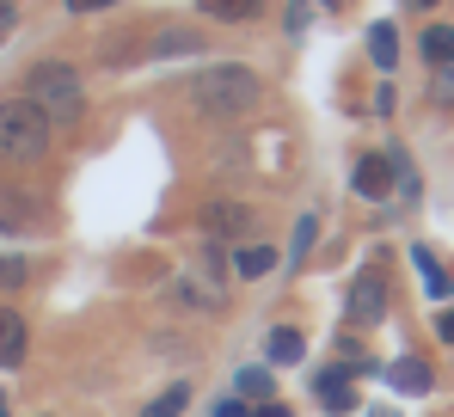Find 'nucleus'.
Listing matches in <instances>:
<instances>
[{
  "label": "nucleus",
  "mask_w": 454,
  "mask_h": 417,
  "mask_svg": "<svg viewBox=\"0 0 454 417\" xmlns=\"http://www.w3.org/2000/svg\"><path fill=\"white\" fill-rule=\"evenodd\" d=\"M197 271H203V282H209V295H222V282H227V252H222V240H203Z\"/></svg>",
  "instance_id": "12"
},
{
  "label": "nucleus",
  "mask_w": 454,
  "mask_h": 417,
  "mask_svg": "<svg viewBox=\"0 0 454 417\" xmlns=\"http://www.w3.org/2000/svg\"><path fill=\"white\" fill-rule=\"evenodd\" d=\"M25 98L50 117V130H68V123H80V111H86V86H80V74L68 62H37L31 80H25Z\"/></svg>",
  "instance_id": "2"
},
{
  "label": "nucleus",
  "mask_w": 454,
  "mask_h": 417,
  "mask_svg": "<svg viewBox=\"0 0 454 417\" xmlns=\"http://www.w3.org/2000/svg\"><path fill=\"white\" fill-rule=\"evenodd\" d=\"M313 393H319V405H325L332 417L356 412V387H350V374H344V368H332V374H319V381H313Z\"/></svg>",
  "instance_id": "7"
},
{
  "label": "nucleus",
  "mask_w": 454,
  "mask_h": 417,
  "mask_svg": "<svg viewBox=\"0 0 454 417\" xmlns=\"http://www.w3.org/2000/svg\"><path fill=\"white\" fill-rule=\"evenodd\" d=\"M399 393H430V368L424 362H393V374H387Z\"/></svg>",
  "instance_id": "15"
},
{
  "label": "nucleus",
  "mask_w": 454,
  "mask_h": 417,
  "mask_svg": "<svg viewBox=\"0 0 454 417\" xmlns=\"http://www.w3.org/2000/svg\"><path fill=\"white\" fill-rule=\"evenodd\" d=\"M411 6H436V0H411Z\"/></svg>",
  "instance_id": "29"
},
{
  "label": "nucleus",
  "mask_w": 454,
  "mask_h": 417,
  "mask_svg": "<svg viewBox=\"0 0 454 417\" xmlns=\"http://www.w3.org/2000/svg\"><path fill=\"white\" fill-rule=\"evenodd\" d=\"M50 117L31 105V98H6L0 105V160H19V166H31V160H43L50 153Z\"/></svg>",
  "instance_id": "3"
},
{
  "label": "nucleus",
  "mask_w": 454,
  "mask_h": 417,
  "mask_svg": "<svg viewBox=\"0 0 454 417\" xmlns=\"http://www.w3.org/2000/svg\"><path fill=\"white\" fill-rule=\"evenodd\" d=\"M0 417H12V399H6V393H0Z\"/></svg>",
  "instance_id": "28"
},
{
  "label": "nucleus",
  "mask_w": 454,
  "mask_h": 417,
  "mask_svg": "<svg viewBox=\"0 0 454 417\" xmlns=\"http://www.w3.org/2000/svg\"><path fill=\"white\" fill-rule=\"evenodd\" d=\"M239 233H252V208H246V203L203 208V240H239Z\"/></svg>",
  "instance_id": "5"
},
{
  "label": "nucleus",
  "mask_w": 454,
  "mask_h": 417,
  "mask_svg": "<svg viewBox=\"0 0 454 417\" xmlns=\"http://www.w3.org/2000/svg\"><path fill=\"white\" fill-rule=\"evenodd\" d=\"M239 399H270V368H239Z\"/></svg>",
  "instance_id": "18"
},
{
  "label": "nucleus",
  "mask_w": 454,
  "mask_h": 417,
  "mask_svg": "<svg viewBox=\"0 0 454 417\" xmlns=\"http://www.w3.org/2000/svg\"><path fill=\"white\" fill-rule=\"evenodd\" d=\"M25 344H31V338H25V319H19L12 307H0V362L19 368V362H25Z\"/></svg>",
  "instance_id": "10"
},
{
  "label": "nucleus",
  "mask_w": 454,
  "mask_h": 417,
  "mask_svg": "<svg viewBox=\"0 0 454 417\" xmlns=\"http://www.w3.org/2000/svg\"><path fill=\"white\" fill-rule=\"evenodd\" d=\"M264 98V86H258V74L239 68V62H215V68H203L191 80V105L203 111V117H215V123H233V117H252V105Z\"/></svg>",
  "instance_id": "1"
},
{
  "label": "nucleus",
  "mask_w": 454,
  "mask_h": 417,
  "mask_svg": "<svg viewBox=\"0 0 454 417\" xmlns=\"http://www.w3.org/2000/svg\"><path fill=\"white\" fill-rule=\"evenodd\" d=\"M313 240H319V221H313V215H301V221H295V240H289V258H295V264L313 252Z\"/></svg>",
  "instance_id": "19"
},
{
  "label": "nucleus",
  "mask_w": 454,
  "mask_h": 417,
  "mask_svg": "<svg viewBox=\"0 0 454 417\" xmlns=\"http://www.w3.org/2000/svg\"><path fill=\"white\" fill-rule=\"evenodd\" d=\"M369 56H375V68H399V31L393 25H375L369 31Z\"/></svg>",
  "instance_id": "14"
},
{
  "label": "nucleus",
  "mask_w": 454,
  "mask_h": 417,
  "mask_svg": "<svg viewBox=\"0 0 454 417\" xmlns=\"http://www.w3.org/2000/svg\"><path fill=\"white\" fill-rule=\"evenodd\" d=\"M0 25H12V6H6V0H0Z\"/></svg>",
  "instance_id": "27"
},
{
  "label": "nucleus",
  "mask_w": 454,
  "mask_h": 417,
  "mask_svg": "<svg viewBox=\"0 0 454 417\" xmlns=\"http://www.w3.org/2000/svg\"><path fill=\"white\" fill-rule=\"evenodd\" d=\"M356 197H369V203H380L387 191H393V153H369V160H356Z\"/></svg>",
  "instance_id": "6"
},
{
  "label": "nucleus",
  "mask_w": 454,
  "mask_h": 417,
  "mask_svg": "<svg viewBox=\"0 0 454 417\" xmlns=\"http://www.w3.org/2000/svg\"><path fill=\"white\" fill-rule=\"evenodd\" d=\"M332 6H344V0H332Z\"/></svg>",
  "instance_id": "30"
},
{
  "label": "nucleus",
  "mask_w": 454,
  "mask_h": 417,
  "mask_svg": "<svg viewBox=\"0 0 454 417\" xmlns=\"http://www.w3.org/2000/svg\"><path fill=\"white\" fill-rule=\"evenodd\" d=\"M424 62H430V68L454 62V25H430V31H424Z\"/></svg>",
  "instance_id": "13"
},
{
  "label": "nucleus",
  "mask_w": 454,
  "mask_h": 417,
  "mask_svg": "<svg viewBox=\"0 0 454 417\" xmlns=\"http://www.w3.org/2000/svg\"><path fill=\"white\" fill-rule=\"evenodd\" d=\"M270 271H277V252H270V246H258V240H246V246L233 252V277L258 282V277H270Z\"/></svg>",
  "instance_id": "8"
},
{
  "label": "nucleus",
  "mask_w": 454,
  "mask_h": 417,
  "mask_svg": "<svg viewBox=\"0 0 454 417\" xmlns=\"http://www.w3.org/2000/svg\"><path fill=\"white\" fill-rule=\"evenodd\" d=\"M184 405H191V393H184V387H166V393H160V399H153L142 417H178Z\"/></svg>",
  "instance_id": "20"
},
{
  "label": "nucleus",
  "mask_w": 454,
  "mask_h": 417,
  "mask_svg": "<svg viewBox=\"0 0 454 417\" xmlns=\"http://www.w3.org/2000/svg\"><path fill=\"white\" fill-rule=\"evenodd\" d=\"M350 319L356 326H380L387 319V271L380 264L356 271V282H350Z\"/></svg>",
  "instance_id": "4"
},
{
  "label": "nucleus",
  "mask_w": 454,
  "mask_h": 417,
  "mask_svg": "<svg viewBox=\"0 0 454 417\" xmlns=\"http://www.w3.org/2000/svg\"><path fill=\"white\" fill-rule=\"evenodd\" d=\"M215 417H252V412H246L239 399H222V405H215Z\"/></svg>",
  "instance_id": "23"
},
{
  "label": "nucleus",
  "mask_w": 454,
  "mask_h": 417,
  "mask_svg": "<svg viewBox=\"0 0 454 417\" xmlns=\"http://www.w3.org/2000/svg\"><path fill=\"white\" fill-rule=\"evenodd\" d=\"M411 264H418V277H424V288H430V295H436V301H449V277H442V264H436V258H430V252H424V246H418V252H411Z\"/></svg>",
  "instance_id": "16"
},
{
  "label": "nucleus",
  "mask_w": 454,
  "mask_h": 417,
  "mask_svg": "<svg viewBox=\"0 0 454 417\" xmlns=\"http://www.w3.org/2000/svg\"><path fill=\"white\" fill-rule=\"evenodd\" d=\"M258 417H289V412H283V405H264V412H258Z\"/></svg>",
  "instance_id": "26"
},
{
  "label": "nucleus",
  "mask_w": 454,
  "mask_h": 417,
  "mask_svg": "<svg viewBox=\"0 0 454 417\" xmlns=\"http://www.w3.org/2000/svg\"><path fill=\"white\" fill-rule=\"evenodd\" d=\"M430 92H436V105H454V62L436 68V86H430Z\"/></svg>",
  "instance_id": "21"
},
{
  "label": "nucleus",
  "mask_w": 454,
  "mask_h": 417,
  "mask_svg": "<svg viewBox=\"0 0 454 417\" xmlns=\"http://www.w3.org/2000/svg\"><path fill=\"white\" fill-rule=\"evenodd\" d=\"M197 50H203L197 31H160V37H153V62H166V56H197Z\"/></svg>",
  "instance_id": "11"
},
{
  "label": "nucleus",
  "mask_w": 454,
  "mask_h": 417,
  "mask_svg": "<svg viewBox=\"0 0 454 417\" xmlns=\"http://www.w3.org/2000/svg\"><path fill=\"white\" fill-rule=\"evenodd\" d=\"M264 356H270L277 368H295V362H301V356H307V338H301V332H295V326H277V332L264 338Z\"/></svg>",
  "instance_id": "9"
},
{
  "label": "nucleus",
  "mask_w": 454,
  "mask_h": 417,
  "mask_svg": "<svg viewBox=\"0 0 454 417\" xmlns=\"http://www.w3.org/2000/svg\"><path fill=\"white\" fill-rule=\"evenodd\" d=\"M98 6H117V0H68V12H98Z\"/></svg>",
  "instance_id": "24"
},
{
  "label": "nucleus",
  "mask_w": 454,
  "mask_h": 417,
  "mask_svg": "<svg viewBox=\"0 0 454 417\" xmlns=\"http://www.w3.org/2000/svg\"><path fill=\"white\" fill-rule=\"evenodd\" d=\"M25 282V258H0V288H19Z\"/></svg>",
  "instance_id": "22"
},
{
  "label": "nucleus",
  "mask_w": 454,
  "mask_h": 417,
  "mask_svg": "<svg viewBox=\"0 0 454 417\" xmlns=\"http://www.w3.org/2000/svg\"><path fill=\"white\" fill-rule=\"evenodd\" d=\"M436 332H442V338H449V344H454V307H449V313H442V319H436Z\"/></svg>",
  "instance_id": "25"
},
{
  "label": "nucleus",
  "mask_w": 454,
  "mask_h": 417,
  "mask_svg": "<svg viewBox=\"0 0 454 417\" xmlns=\"http://www.w3.org/2000/svg\"><path fill=\"white\" fill-rule=\"evenodd\" d=\"M209 19H222V25H239V19H252L258 12V0H197Z\"/></svg>",
  "instance_id": "17"
}]
</instances>
